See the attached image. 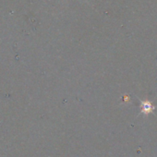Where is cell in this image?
Here are the masks:
<instances>
[{"label": "cell", "instance_id": "obj_1", "mask_svg": "<svg viewBox=\"0 0 157 157\" xmlns=\"http://www.w3.org/2000/svg\"><path fill=\"white\" fill-rule=\"evenodd\" d=\"M140 113L143 115H149L151 113H152L155 109V107L152 105L151 102H150L149 100H142L140 101Z\"/></svg>", "mask_w": 157, "mask_h": 157}]
</instances>
